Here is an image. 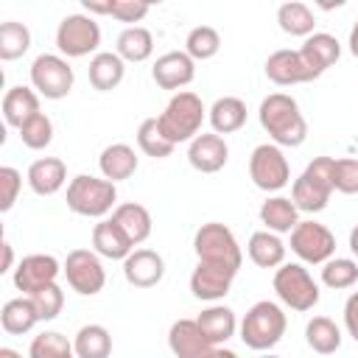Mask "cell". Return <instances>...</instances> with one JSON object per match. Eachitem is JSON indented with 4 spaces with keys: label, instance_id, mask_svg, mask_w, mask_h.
<instances>
[{
    "label": "cell",
    "instance_id": "cell-1",
    "mask_svg": "<svg viewBox=\"0 0 358 358\" xmlns=\"http://www.w3.org/2000/svg\"><path fill=\"white\" fill-rule=\"evenodd\" d=\"M260 126L268 131V137L274 140V145H302L308 137V123L299 112V103L285 95V92H271L260 101L257 109Z\"/></svg>",
    "mask_w": 358,
    "mask_h": 358
},
{
    "label": "cell",
    "instance_id": "cell-2",
    "mask_svg": "<svg viewBox=\"0 0 358 358\" xmlns=\"http://www.w3.org/2000/svg\"><path fill=\"white\" fill-rule=\"evenodd\" d=\"M204 103L196 92H176L168 106L162 109V115L157 117L162 134L176 145V143H185V140H193L199 137V129L204 123Z\"/></svg>",
    "mask_w": 358,
    "mask_h": 358
},
{
    "label": "cell",
    "instance_id": "cell-3",
    "mask_svg": "<svg viewBox=\"0 0 358 358\" xmlns=\"http://www.w3.org/2000/svg\"><path fill=\"white\" fill-rule=\"evenodd\" d=\"M333 193V157H316L299 173L291 190V201L302 213H322Z\"/></svg>",
    "mask_w": 358,
    "mask_h": 358
},
{
    "label": "cell",
    "instance_id": "cell-4",
    "mask_svg": "<svg viewBox=\"0 0 358 358\" xmlns=\"http://www.w3.org/2000/svg\"><path fill=\"white\" fill-rule=\"evenodd\" d=\"M285 313L280 305L263 299L255 302L241 322V341L249 350H271L285 336Z\"/></svg>",
    "mask_w": 358,
    "mask_h": 358
},
{
    "label": "cell",
    "instance_id": "cell-5",
    "mask_svg": "<svg viewBox=\"0 0 358 358\" xmlns=\"http://www.w3.org/2000/svg\"><path fill=\"white\" fill-rule=\"evenodd\" d=\"M115 201H117V190H115V182H109V179L78 173L67 185V207L76 215L101 218L115 207Z\"/></svg>",
    "mask_w": 358,
    "mask_h": 358
},
{
    "label": "cell",
    "instance_id": "cell-6",
    "mask_svg": "<svg viewBox=\"0 0 358 358\" xmlns=\"http://www.w3.org/2000/svg\"><path fill=\"white\" fill-rule=\"evenodd\" d=\"M193 249H196L199 263L227 266L232 271H238L241 263H243V255H241V246H238L232 229L218 224V221H210V224L199 227V232L193 238Z\"/></svg>",
    "mask_w": 358,
    "mask_h": 358
},
{
    "label": "cell",
    "instance_id": "cell-7",
    "mask_svg": "<svg viewBox=\"0 0 358 358\" xmlns=\"http://www.w3.org/2000/svg\"><path fill=\"white\" fill-rule=\"evenodd\" d=\"M274 291L294 310H310L319 302V285L302 263H282L274 271Z\"/></svg>",
    "mask_w": 358,
    "mask_h": 358
},
{
    "label": "cell",
    "instance_id": "cell-8",
    "mask_svg": "<svg viewBox=\"0 0 358 358\" xmlns=\"http://www.w3.org/2000/svg\"><path fill=\"white\" fill-rule=\"evenodd\" d=\"M101 45V28L90 14H67L56 28V48L70 56L81 59L98 50Z\"/></svg>",
    "mask_w": 358,
    "mask_h": 358
},
{
    "label": "cell",
    "instance_id": "cell-9",
    "mask_svg": "<svg viewBox=\"0 0 358 358\" xmlns=\"http://www.w3.org/2000/svg\"><path fill=\"white\" fill-rule=\"evenodd\" d=\"M73 67L67 64V59L56 56V53H42L34 59L31 64V84L39 95L50 98V101H59L64 98L70 90H73Z\"/></svg>",
    "mask_w": 358,
    "mask_h": 358
},
{
    "label": "cell",
    "instance_id": "cell-10",
    "mask_svg": "<svg viewBox=\"0 0 358 358\" xmlns=\"http://www.w3.org/2000/svg\"><path fill=\"white\" fill-rule=\"evenodd\" d=\"M249 176L266 193L285 187L288 179H291V168H288V159L280 151V145H274V143L257 145L249 157Z\"/></svg>",
    "mask_w": 358,
    "mask_h": 358
},
{
    "label": "cell",
    "instance_id": "cell-11",
    "mask_svg": "<svg viewBox=\"0 0 358 358\" xmlns=\"http://www.w3.org/2000/svg\"><path fill=\"white\" fill-rule=\"evenodd\" d=\"M64 277H67V285L81 294V296H95L103 282H106V271H103V263L95 252L90 249H73L64 260Z\"/></svg>",
    "mask_w": 358,
    "mask_h": 358
},
{
    "label": "cell",
    "instance_id": "cell-12",
    "mask_svg": "<svg viewBox=\"0 0 358 358\" xmlns=\"http://www.w3.org/2000/svg\"><path fill=\"white\" fill-rule=\"evenodd\" d=\"M291 252L305 263H327L336 252V238L319 221H299L291 229Z\"/></svg>",
    "mask_w": 358,
    "mask_h": 358
},
{
    "label": "cell",
    "instance_id": "cell-13",
    "mask_svg": "<svg viewBox=\"0 0 358 358\" xmlns=\"http://www.w3.org/2000/svg\"><path fill=\"white\" fill-rule=\"evenodd\" d=\"M59 271H62V266H59V260L53 255H28L14 268V285L25 296H31V294L42 291L45 285H53Z\"/></svg>",
    "mask_w": 358,
    "mask_h": 358
},
{
    "label": "cell",
    "instance_id": "cell-14",
    "mask_svg": "<svg viewBox=\"0 0 358 358\" xmlns=\"http://www.w3.org/2000/svg\"><path fill=\"white\" fill-rule=\"evenodd\" d=\"M238 271L227 268V266H213V263H199L190 274V291L196 299L204 302H215L224 299L229 294V285L235 280Z\"/></svg>",
    "mask_w": 358,
    "mask_h": 358
},
{
    "label": "cell",
    "instance_id": "cell-15",
    "mask_svg": "<svg viewBox=\"0 0 358 358\" xmlns=\"http://www.w3.org/2000/svg\"><path fill=\"white\" fill-rule=\"evenodd\" d=\"M266 76L280 84V87H291V84H305L313 81L316 73L308 67V62L302 59L299 50H274L266 59Z\"/></svg>",
    "mask_w": 358,
    "mask_h": 358
},
{
    "label": "cell",
    "instance_id": "cell-16",
    "mask_svg": "<svg viewBox=\"0 0 358 358\" xmlns=\"http://www.w3.org/2000/svg\"><path fill=\"white\" fill-rule=\"evenodd\" d=\"M151 76H154L157 87H162V90H179V87H187L193 81L196 62L185 50H168V53H162L154 62Z\"/></svg>",
    "mask_w": 358,
    "mask_h": 358
},
{
    "label": "cell",
    "instance_id": "cell-17",
    "mask_svg": "<svg viewBox=\"0 0 358 358\" xmlns=\"http://www.w3.org/2000/svg\"><path fill=\"white\" fill-rule=\"evenodd\" d=\"M168 347L176 358H207L215 347L204 338L196 319H179L168 330Z\"/></svg>",
    "mask_w": 358,
    "mask_h": 358
},
{
    "label": "cell",
    "instance_id": "cell-18",
    "mask_svg": "<svg viewBox=\"0 0 358 358\" xmlns=\"http://www.w3.org/2000/svg\"><path fill=\"white\" fill-rule=\"evenodd\" d=\"M165 274V260L154 249H134L123 260V277L134 288H151L162 280Z\"/></svg>",
    "mask_w": 358,
    "mask_h": 358
},
{
    "label": "cell",
    "instance_id": "cell-19",
    "mask_svg": "<svg viewBox=\"0 0 358 358\" xmlns=\"http://www.w3.org/2000/svg\"><path fill=\"white\" fill-rule=\"evenodd\" d=\"M229 159V148L224 143L221 134H199L190 140V148H187V162L201 171V173H215L227 165Z\"/></svg>",
    "mask_w": 358,
    "mask_h": 358
},
{
    "label": "cell",
    "instance_id": "cell-20",
    "mask_svg": "<svg viewBox=\"0 0 358 358\" xmlns=\"http://www.w3.org/2000/svg\"><path fill=\"white\" fill-rule=\"evenodd\" d=\"M92 246L101 257H109V260H126L134 252V243L129 241V235L120 229L115 218H103L92 227Z\"/></svg>",
    "mask_w": 358,
    "mask_h": 358
},
{
    "label": "cell",
    "instance_id": "cell-21",
    "mask_svg": "<svg viewBox=\"0 0 358 358\" xmlns=\"http://www.w3.org/2000/svg\"><path fill=\"white\" fill-rule=\"evenodd\" d=\"M67 182V165L59 157H42L34 159L28 168V185L36 196H53Z\"/></svg>",
    "mask_w": 358,
    "mask_h": 358
},
{
    "label": "cell",
    "instance_id": "cell-22",
    "mask_svg": "<svg viewBox=\"0 0 358 358\" xmlns=\"http://www.w3.org/2000/svg\"><path fill=\"white\" fill-rule=\"evenodd\" d=\"M299 53H302V59L308 62V67H310V70L316 73V78H319L327 67H333V64L338 62L341 45H338V39H336L333 34L319 31V34H310V36L302 42Z\"/></svg>",
    "mask_w": 358,
    "mask_h": 358
},
{
    "label": "cell",
    "instance_id": "cell-23",
    "mask_svg": "<svg viewBox=\"0 0 358 358\" xmlns=\"http://www.w3.org/2000/svg\"><path fill=\"white\" fill-rule=\"evenodd\" d=\"M34 115H39V98L34 90L28 87H11L3 95V120L14 129H22L25 120H31Z\"/></svg>",
    "mask_w": 358,
    "mask_h": 358
},
{
    "label": "cell",
    "instance_id": "cell-24",
    "mask_svg": "<svg viewBox=\"0 0 358 358\" xmlns=\"http://www.w3.org/2000/svg\"><path fill=\"white\" fill-rule=\"evenodd\" d=\"M98 165H101L103 179L120 182V179H129V176L137 171V154H134V148L126 145V143H112V145H106V148L101 151Z\"/></svg>",
    "mask_w": 358,
    "mask_h": 358
},
{
    "label": "cell",
    "instance_id": "cell-25",
    "mask_svg": "<svg viewBox=\"0 0 358 358\" xmlns=\"http://www.w3.org/2000/svg\"><path fill=\"white\" fill-rule=\"evenodd\" d=\"M196 322H199L204 338H207L213 347H215V344H224L227 338H232V336H235V327H238L235 313H232L227 305H210L207 310L199 313Z\"/></svg>",
    "mask_w": 358,
    "mask_h": 358
},
{
    "label": "cell",
    "instance_id": "cell-26",
    "mask_svg": "<svg viewBox=\"0 0 358 358\" xmlns=\"http://www.w3.org/2000/svg\"><path fill=\"white\" fill-rule=\"evenodd\" d=\"M123 73H126L123 59H120L117 53H109V50L95 53V56L90 59V67H87L90 84H92L95 90H101V92L115 90V87L123 81Z\"/></svg>",
    "mask_w": 358,
    "mask_h": 358
},
{
    "label": "cell",
    "instance_id": "cell-27",
    "mask_svg": "<svg viewBox=\"0 0 358 358\" xmlns=\"http://www.w3.org/2000/svg\"><path fill=\"white\" fill-rule=\"evenodd\" d=\"M246 123V103L235 95H224L210 106V126L215 134H232Z\"/></svg>",
    "mask_w": 358,
    "mask_h": 358
},
{
    "label": "cell",
    "instance_id": "cell-28",
    "mask_svg": "<svg viewBox=\"0 0 358 358\" xmlns=\"http://www.w3.org/2000/svg\"><path fill=\"white\" fill-rule=\"evenodd\" d=\"M260 221L266 224L268 232H291L296 224H299V210L291 199L285 196H274V199H266L260 204Z\"/></svg>",
    "mask_w": 358,
    "mask_h": 358
},
{
    "label": "cell",
    "instance_id": "cell-29",
    "mask_svg": "<svg viewBox=\"0 0 358 358\" xmlns=\"http://www.w3.org/2000/svg\"><path fill=\"white\" fill-rule=\"evenodd\" d=\"M112 218L120 224V229L129 235V241H131L134 246L143 243V241L151 235V213H148L143 204H137V201L117 204L115 213H112Z\"/></svg>",
    "mask_w": 358,
    "mask_h": 358
},
{
    "label": "cell",
    "instance_id": "cell-30",
    "mask_svg": "<svg viewBox=\"0 0 358 358\" xmlns=\"http://www.w3.org/2000/svg\"><path fill=\"white\" fill-rule=\"evenodd\" d=\"M246 249H249L252 263L260 266V268H274V266H282V260H285V243L268 229L255 232L249 238Z\"/></svg>",
    "mask_w": 358,
    "mask_h": 358
},
{
    "label": "cell",
    "instance_id": "cell-31",
    "mask_svg": "<svg viewBox=\"0 0 358 358\" xmlns=\"http://www.w3.org/2000/svg\"><path fill=\"white\" fill-rule=\"evenodd\" d=\"M36 322H39V316H36V308H34L31 296L8 299V302L3 305V310H0V324H3V330L11 333V336L28 333Z\"/></svg>",
    "mask_w": 358,
    "mask_h": 358
},
{
    "label": "cell",
    "instance_id": "cell-32",
    "mask_svg": "<svg viewBox=\"0 0 358 358\" xmlns=\"http://www.w3.org/2000/svg\"><path fill=\"white\" fill-rule=\"evenodd\" d=\"M123 62H145L154 53V36L148 28L143 25H129L120 31L117 36V50H115Z\"/></svg>",
    "mask_w": 358,
    "mask_h": 358
},
{
    "label": "cell",
    "instance_id": "cell-33",
    "mask_svg": "<svg viewBox=\"0 0 358 358\" xmlns=\"http://www.w3.org/2000/svg\"><path fill=\"white\" fill-rule=\"evenodd\" d=\"M305 341L313 352L319 355H330L341 347V330L333 319L327 316H313L308 324H305Z\"/></svg>",
    "mask_w": 358,
    "mask_h": 358
},
{
    "label": "cell",
    "instance_id": "cell-34",
    "mask_svg": "<svg viewBox=\"0 0 358 358\" xmlns=\"http://www.w3.org/2000/svg\"><path fill=\"white\" fill-rule=\"evenodd\" d=\"M76 358H109L112 336L103 324H84L73 338Z\"/></svg>",
    "mask_w": 358,
    "mask_h": 358
},
{
    "label": "cell",
    "instance_id": "cell-35",
    "mask_svg": "<svg viewBox=\"0 0 358 358\" xmlns=\"http://www.w3.org/2000/svg\"><path fill=\"white\" fill-rule=\"evenodd\" d=\"M277 22H280V28H282L285 34H291V36H305V39L313 34V25H316L313 11H310L305 3H299V0L282 3V6L277 8Z\"/></svg>",
    "mask_w": 358,
    "mask_h": 358
},
{
    "label": "cell",
    "instance_id": "cell-36",
    "mask_svg": "<svg viewBox=\"0 0 358 358\" xmlns=\"http://www.w3.org/2000/svg\"><path fill=\"white\" fill-rule=\"evenodd\" d=\"M148 8L151 6L148 3H140V0H109V3L84 0V11L87 14H112L120 22H140L148 14Z\"/></svg>",
    "mask_w": 358,
    "mask_h": 358
},
{
    "label": "cell",
    "instance_id": "cell-37",
    "mask_svg": "<svg viewBox=\"0 0 358 358\" xmlns=\"http://www.w3.org/2000/svg\"><path fill=\"white\" fill-rule=\"evenodd\" d=\"M137 145H140V151L145 157H154V159H165L173 151V143L162 134L157 117H145L140 123V129H137Z\"/></svg>",
    "mask_w": 358,
    "mask_h": 358
},
{
    "label": "cell",
    "instance_id": "cell-38",
    "mask_svg": "<svg viewBox=\"0 0 358 358\" xmlns=\"http://www.w3.org/2000/svg\"><path fill=\"white\" fill-rule=\"evenodd\" d=\"M28 48H31V31L22 22L8 20V22L0 25V59L3 62L20 59Z\"/></svg>",
    "mask_w": 358,
    "mask_h": 358
},
{
    "label": "cell",
    "instance_id": "cell-39",
    "mask_svg": "<svg viewBox=\"0 0 358 358\" xmlns=\"http://www.w3.org/2000/svg\"><path fill=\"white\" fill-rule=\"evenodd\" d=\"M28 358H76V350L67 341V336H62L56 330H45V333L34 336Z\"/></svg>",
    "mask_w": 358,
    "mask_h": 358
},
{
    "label": "cell",
    "instance_id": "cell-40",
    "mask_svg": "<svg viewBox=\"0 0 358 358\" xmlns=\"http://www.w3.org/2000/svg\"><path fill=\"white\" fill-rule=\"evenodd\" d=\"M218 48H221V36H218V31L210 28V25L193 28V31L187 34V39H185V53H187L193 62L213 59V56L218 53Z\"/></svg>",
    "mask_w": 358,
    "mask_h": 358
},
{
    "label": "cell",
    "instance_id": "cell-41",
    "mask_svg": "<svg viewBox=\"0 0 358 358\" xmlns=\"http://www.w3.org/2000/svg\"><path fill=\"white\" fill-rule=\"evenodd\" d=\"M322 282L327 288H350L358 282V263L350 257H330L322 266Z\"/></svg>",
    "mask_w": 358,
    "mask_h": 358
},
{
    "label": "cell",
    "instance_id": "cell-42",
    "mask_svg": "<svg viewBox=\"0 0 358 358\" xmlns=\"http://www.w3.org/2000/svg\"><path fill=\"white\" fill-rule=\"evenodd\" d=\"M20 137H22V143L28 145V148H34V151H39V148H48L50 145V140H53V123H50V117L48 115H34L31 120H25L22 123V129H20Z\"/></svg>",
    "mask_w": 358,
    "mask_h": 358
},
{
    "label": "cell",
    "instance_id": "cell-43",
    "mask_svg": "<svg viewBox=\"0 0 358 358\" xmlns=\"http://www.w3.org/2000/svg\"><path fill=\"white\" fill-rule=\"evenodd\" d=\"M31 302H34V308H36L39 322H50V319H56V316L62 313L64 294H62V288L53 282V285H45L42 291L31 294Z\"/></svg>",
    "mask_w": 358,
    "mask_h": 358
},
{
    "label": "cell",
    "instance_id": "cell-44",
    "mask_svg": "<svg viewBox=\"0 0 358 358\" xmlns=\"http://www.w3.org/2000/svg\"><path fill=\"white\" fill-rule=\"evenodd\" d=\"M333 190L338 193H358V159H333Z\"/></svg>",
    "mask_w": 358,
    "mask_h": 358
},
{
    "label": "cell",
    "instance_id": "cell-45",
    "mask_svg": "<svg viewBox=\"0 0 358 358\" xmlns=\"http://www.w3.org/2000/svg\"><path fill=\"white\" fill-rule=\"evenodd\" d=\"M20 185H22V176L17 168L11 165H3L0 168V210L8 213L17 201V193H20Z\"/></svg>",
    "mask_w": 358,
    "mask_h": 358
},
{
    "label": "cell",
    "instance_id": "cell-46",
    "mask_svg": "<svg viewBox=\"0 0 358 358\" xmlns=\"http://www.w3.org/2000/svg\"><path fill=\"white\" fill-rule=\"evenodd\" d=\"M344 327L358 341V291H352L344 302Z\"/></svg>",
    "mask_w": 358,
    "mask_h": 358
},
{
    "label": "cell",
    "instance_id": "cell-47",
    "mask_svg": "<svg viewBox=\"0 0 358 358\" xmlns=\"http://www.w3.org/2000/svg\"><path fill=\"white\" fill-rule=\"evenodd\" d=\"M11 260H14L11 243H8V241H3V268H0V271H8V268H11Z\"/></svg>",
    "mask_w": 358,
    "mask_h": 358
},
{
    "label": "cell",
    "instance_id": "cell-48",
    "mask_svg": "<svg viewBox=\"0 0 358 358\" xmlns=\"http://www.w3.org/2000/svg\"><path fill=\"white\" fill-rule=\"evenodd\" d=\"M350 53L358 59V20H355V25H352V31H350Z\"/></svg>",
    "mask_w": 358,
    "mask_h": 358
},
{
    "label": "cell",
    "instance_id": "cell-49",
    "mask_svg": "<svg viewBox=\"0 0 358 358\" xmlns=\"http://www.w3.org/2000/svg\"><path fill=\"white\" fill-rule=\"evenodd\" d=\"M207 358H238V352H232V350H224V347H215Z\"/></svg>",
    "mask_w": 358,
    "mask_h": 358
},
{
    "label": "cell",
    "instance_id": "cell-50",
    "mask_svg": "<svg viewBox=\"0 0 358 358\" xmlns=\"http://www.w3.org/2000/svg\"><path fill=\"white\" fill-rule=\"evenodd\" d=\"M350 249L358 255V224L352 227V232H350Z\"/></svg>",
    "mask_w": 358,
    "mask_h": 358
},
{
    "label": "cell",
    "instance_id": "cell-51",
    "mask_svg": "<svg viewBox=\"0 0 358 358\" xmlns=\"http://www.w3.org/2000/svg\"><path fill=\"white\" fill-rule=\"evenodd\" d=\"M0 358H22L17 350H11V347H0Z\"/></svg>",
    "mask_w": 358,
    "mask_h": 358
},
{
    "label": "cell",
    "instance_id": "cell-52",
    "mask_svg": "<svg viewBox=\"0 0 358 358\" xmlns=\"http://www.w3.org/2000/svg\"><path fill=\"white\" fill-rule=\"evenodd\" d=\"M260 358H280V355H260Z\"/></svg>",
    "mask_w": 358,
    "mask_h": 358
}]
</instances>
